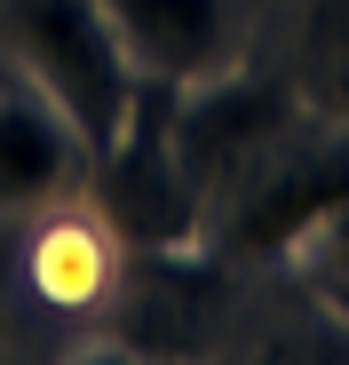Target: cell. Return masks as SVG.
I'll return each mask as SVG.
<instances>
[{
	"instance_id": "cell-1",
	"label": "cell",
	"mask_w": 349,
	"mask_h": 365,
	"mask_svg": "<svg viewBox=\"0 0 349 365\" xmlns=\"http://www.w3.org/2000/svg\"><path fill=\"white\" fill-rule=\"evenodd\" d=\"M0 40H9L16 72L72 119L88 159H111L127 143L143 111V80L103 16V0H0Z\"/></svg>"
},
{
	"instance_id": "cell-2",
	"label": "cell",
	"mask_w": 349,
	"mask_h": 365,
	"mask_svg": "<svg viewBox=\"0 0 349 365\" xmlns=\"http://www.w3.org/2000/svg\"><path fill=\"white\" fill-rule=\"evenodd\" d=\"M111 32H120L127 64L143 88H207L239 64V32H230V0H103Z\"/></svg>"
},
{
	"instance_id": "cell-3",
	"label": "cell",
	"mask_w": 349,
	"mask_h": 365,
	"mask_svg": "<svg viewBox=\"0 0 349 365\" xmlns=\"http://www.w3.org/2000/svg\"><path fill=\"white\" fill-rule=\"evenodd\" d=\"M80 135L32 80L0 96V215H32L72 182Z\"/></svg>"
},
{
	"instance_id": "cell-4",
	"label": "cell",
	"mask_w": 349,
	"mask_h": 365,
	"mask_svg": "<svg viewBox=\"0 0 349 365\" xmlns=\"http://www.w3.org/2000/svg\"><path fill=\"white\" fill-rule=\"evenodd\" d=\"M341 207H349V151H325L294 175H278L270 191H254V207L239 215V247H286V238H302L310 222H325Z\"/></svg>"
},
{
	"instance_id": "cell-5",
	"label": "cell",
	"mask_w": 349,
	"mask_h": 365,
	"mask_svg": "<svg viewBox=\"0 0 349 365\" xmlns=\"http://www.w3.org/2000/svg\"><path fill=\"white\" fill-rule=\"evenodd\" d=\"M103 270H111V247H103V230L64 215V222H48L40 230V247H32V278L48 302H95L103 294Z\"/></svg>"
},
{
	"instance_id": "cell-6",
	"label": "cell",
	"mask_w": 349,
	"mask_h": 365,
	"mask_svg": "<svg viewBox=\"0 0 349 365\" xmlns=\"http://www.w3.org/2000/svg\"><path fill=\"white\" fill-rule=\"evenodd\" d=\"M302 88L325 119L349 128V0H310V40H302Z\"/></svg>"
}]
</instances>
